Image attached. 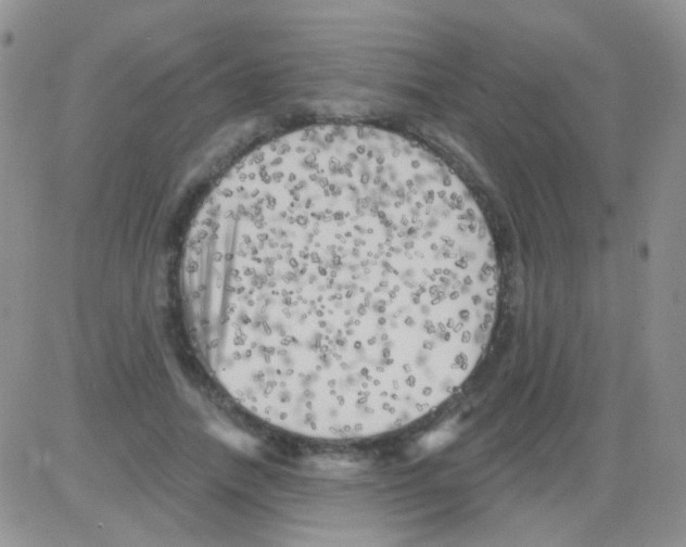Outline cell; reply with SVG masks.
<instances>
[{
	"label": "cell",
	"instance_id": "obj_1",
	"mask_svg": "<svg viewBox=\"0 0 686 547\" xmlns=\"http://www.w3.org/2000/svg\"><path fill=\"white\" fill-rule=\"evenodd\" d=\"M498 280L460 179L358 125L240 160L194 218L181 270L214 378L265 423L323 440L401 429L454 394L490 339Z\"/></svg>",
	"mask_w": 686,
	"mask_h": 547
}]
</instances>
